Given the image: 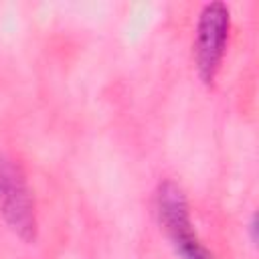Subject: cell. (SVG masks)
<instances>
[{"instance_id": "obj_1", "label": "cell", "mask_w": 259, "mask_h": 259, "mask_svg": "<svg viewBox=\"0 0 259 259\" xmlns=\"http://www.w3.org/2000/svg\"><path fill=\"white\" fill-rule=\"evenodd\" d=\"M0 206L8 225L24 239L32 241L36 235L34 202L20 166L0 154Z\"/></svg>"}, {"instance_id": "obj_2", "label": "cell", "mask_w": 259, "mask_h": 259, "mask_svg": "<svg viewBox=\"0 0 259 259\" xmlns=\"http://www.w3.org/2000/svg\"><path fill=\"white\" fill-rule=\"evenodd\" d=\"M158 210L160 219L182 259H212V255L206 251V247L198 241L190 214L188 204L184 198V192L174 182H164L158 190Z\"/></svg>"}, {"instance_id": "obj_3", "label": "cell", "mask_w": 259, "mask_h": 259, "mask_svg": "<svg viewBox=\"0 0 259 259\" xmlns=\"http://www.w3.org/2000/svg\"><path fill=\"white\" fill-rule=\"evenodd\" d=\"M229 32V10L223 2H210L202 8L196 30V63L202 81L208 85L219 71Z\"/></svg>"}]
</instances>
